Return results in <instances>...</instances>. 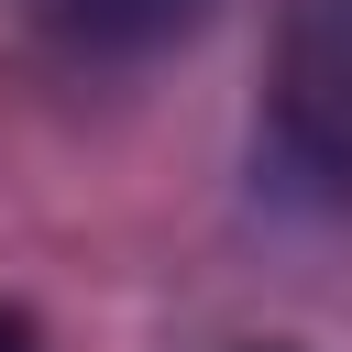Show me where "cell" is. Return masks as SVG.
<instances>
[{"mask_svg": "<svg viewBox=\"0 0 352 352\" xmlns=\"http://www.w3.org/2000/svg\"><path fill=\"white\" fill-rule=\"evenodd\" d=\"M286 121L319 165L352 176V0H297L286 11Z\"/></svg>", "mask_w": 352, "mask_h": 352, "instance_id": "1", "label": "cell"}, {"mask_svg": "<svg viewBox=\"0 0 352 352\" xmlns=\"http://www.w3.org/2000/svg\"><path fill=\"white\" fill-rule=\"evenodd\" d=\"M209 0H33V22L66 44V55H154L176 33H198Z\"/></svg>", "mask_w": 352, "mask_h": 352, "instance_id": "2", "label": "cell"}, {"mask_svg": "<svg viewBox=\"0 0 352 352\" xmlns=\"http://www.w3.org/2000/svg\"><path fill=\"white\" fill-rule=\"evenodd\" d=\"M0 352H33V319L22 308H0Z\"/></svg>", "mask_w": 352, "mask_h": 352, "instance_id": "3", "label": "cell"}]
</instances>
